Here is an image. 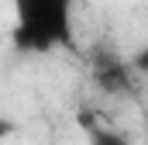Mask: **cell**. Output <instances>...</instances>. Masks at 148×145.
<instances>
[{
    "label": "cell",
    "instance_id": "6da1fadb",
    "mask_svg": "<svg viewBox=\"0 0 148 145\" xmlns=\"http://www.w3.org/2000/svg\"><path fill=\"white\" fill-rule=\"evenodd\" d=\"M14 45L55 52L73 45V0H14Z\"/></svg>",
    "mask_w": 148,
    "mask_h": 145
},
{
    "label": "cell",
    "instance_id": "7a4b0ae2",
    "mask_svg": "<svg viewBox=\"0 0 148 145\" xmlns=\"http://www.w3.org/2000/svg\"><path fill=\"white\" fill-rule=\"evenodd\" d=\"M97 83L107 90V93H117V90H127V69L117 62V59H100L97 62Z\"/></svg>",
    "mask_w": 148,
    "mask_h": 145
},
{
    "label": "cell",
    "instance_id": "3957f363",
    "mask_svg": "<svg viewBox=\"0 0 148 145\" xmlns=\"http://www.w3.org/2000/svg\"><path fill=\"white\" fill-rule=\"evenodd\" d=\"M86 135H90V145H127V138L107 124H86Z\"/></svg>",
    "mask_w": 148,
    "mask_h": 145
},
{
    "label": "cell",
    "instance_id": "277c9868",
    "mask_svg": "<svg viewBox=\"0 0 148 145\" xmlns=\"http://www.w3.org/2000/svg\"><path fill=\"white\" fill-rule=\"evenodd\" d=\"M134 69H138V72H145V76H148V41L141 45V52L134 55Z\"/></svg>",
    "mask_w": 148,
    "mask_h": 145
},
{
    "label": "cell",
    "instance_id": "5b68a950",
    "mask_svg": "<svg viewBox=\"0 0 148 145\" xmlns=\"http://www.w3.org/2000/svg\"><path fill=\"white\" fill-rule=\"evenodd\" d=\"M10 135H14V121H10V117H0V142L10 138Z\"/></svg>",
    "mask_w": 148,
    "mask_h": 145
},
{
    "label": "cell",
    "instance_id": "8992f818",
    "mask_svg": "<svg viewBox=\"0 0 148 145\" xmlns=\"http://www.w3.org/2000/svg\"><path fill=\"white\" fill-rule=\"evenodd\" d=\"M145 145H148V117H145Z\"/></svg>",
    "mask_w": 148,
    "mask_h": 145
}]
</instances>
